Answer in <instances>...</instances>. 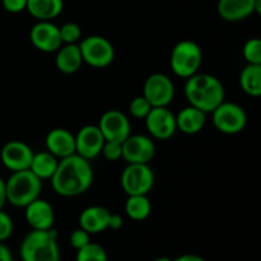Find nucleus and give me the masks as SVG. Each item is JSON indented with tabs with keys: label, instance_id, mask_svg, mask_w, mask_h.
Segmentation results:
<instances>
[{
	"label": "nucleus",
	"instance_id": "nucleus-1",
	"mask_svg": "<svg viewBox=\"0 0 261 261\" xmlns=\"http://www.w3.org/2000/svg\"><path fill=\"white\" fill-rule=\"evenodd\" d=\"M94 172L91 161L78 154L59 160L58 168L51 177L54 193L63 198H75L86 194L92 188Z\"/></svg>",
	"mask_w": 261,
	"mask_h": 261
},
{
	"label": "nucleus",
	"instance_id": "nucleus-2",
	"mask_svg": "<svg viewBox=\"0 0 261 261\" xmlns=\"http://www.w3.org/2000/svg\"><path fill=\"white\" fill-rule=\"evenodd\" d=\"M184 94L190 106L211 114L226 99V91L221 79L208 73H196L186 79Z\"/></svg>",
	"mask_w": 261,
	"mask_h": 261
},
{
	"label": "nucleus",
	"instance_id": "nucleus-3",
	"mask_svg": "<svg viewBox=\"0 0 261 261\" xmlns=\"http://www.w3.org/2000/svg\"><path fill=\"white\" fill-rule=\"evenodd\" d=\"M19 255L22 261H60L58 232L31 229L20 242Z\"/></svg>",
	"mask_w": 261,
	"mask_h": 261
},
{
	"label": "nucleus",
	"instance_id": "nucleus-4",
	"mask_svg": "<svg viewBox=\"0 0 261 261\" xmlns=\"http://www.w3.org/2000/svg\"><path fill=\"white\" fill-rule=\"evenodd\" d=\"M7 203L15 208H25L30 203L40 198L42 181L30 170L17 171L5 181Z\"/></svg>",
	"mask_w": 261,
	"mask_h": 261
},
{
	"label": "nucleus",
	"instance_id": "nucleus-5",
	"mask_svg": "<svg viewBox=\"0 0 261 261\" xmlns=\"http://www.w3.org/2000/svg\"><path fill=\"white\" fill-rule=\"evenodd\" d=\"M203 64V50L195 41L182 40L173 46L170 55V66L176 76L188 79L199 73Z\"/></svg>",
	"mask_w": 261,
	"mask_h": 261
},
{
	"label": "nucleus",
	"instance_id": "nucleus-6",
	"mask_svg": "<svg viewBox=\"0 0 261 261\" xmlns=\"http://www.w3.org/2000/svg\"><path fill=\"white\" fill-rule=\"evenodd\" d=\"M83 63L94 69H105L115 60V47L109 38L91 35L78 42Z\"/></svg>",
	"mask_w": 261,
	"mask_h": 261
},
{
	"label": "nucleus",
	"instance_id": "nucleus-7",
	"mask_svg": "<svg viewBox=\"0 0 261 261\" xmlns=\"http://www.w3.org/2000/svg\"><path fill=\"white\" fill-rule=\"evenodd\" d=\"M211 115L214 127L222 134L237 135L244 132L247 125V114L244 107L226 99Z\"/></svg>",
	"mask_w": 261,
	"mask_h": 261
},
{
	"label": "nucleus",
	"instance_id": "nucleus-8",
	"mask_svg": "<svg viewBox=\"0 0 261 261\" xmlns=\"http://www.w3.org/2000/svg\"><path fill=\"white\" fill-rule=\"evenodd\" d=\"M155 176L149 165L127 163L120 175L122 191L129 195H148L154 186Z\"/></svg>",
	"mask_w": 261,
	"mask_h": 261
},
{
	"label": "nucleus",
	"instance_id": "nucleus-9",
	"mask_svg": "<svg viewBox=\"0 0 261 261\" xmlns=\"http://www.w3.org/2000/svg\"><path fill=\"white\" fill-rule=\"evenodd\" d=\"M175 84L163 73H153L143 84V96L152 107H168L175 98Z\"/></svg>",
	"mask_w": 261,
	"mask_h": 261
},
{
	"label": "nucleus",
	"instance_id": "nucleus-10",
	"mask_svg": "<svg viewBox=\"0 0 261 261\" xmlns=\"http://www.w3.org/2000/svg\"><path fill=\"white\" fill-rule=\"evenodd\" d=\"M144 122L149 137L155 140H170L177 132L176 116L168 107H152Z\"/></svg>",
	"mask_w": 261,
	"mask_h": 261
},
{
	"label": "nucleus",
	"instance_id": "nucleus-11",
	"mask_svg": "<svg viewBox=\"0 0 261 261\" xmlns=\"http://www.w3.org/2000/svg\"><path fill=\"white\" fill-rule=\"evenodd\" d=\"M121 147L122 160L126 163L149 165L157 152L154 139L143 134H130L121 143Z\"/></svg>",
	"mask_w": 261,
	"mask_h": 261
},
{
	"label": "nucleus",
	"instance_id": "nucleus-12",
	"mask_svg": "<svg viewBox=\"0 0 261 261\" xmlns=\"http://www.w3.org/2000/svg\"><path fill=\"white\" fill-rule=\"evenodd\" d=\"M30 40L36 50L45 54L56 53L63 45L59 25L53 20H37L30 31Z\"/></svg>",
	"mask_w": 261,
	"mask_h": 261
},
{
	"label": "nucleus",
	"instance_id": "nucleus-13",
	"mask_svg": "<svg viewBox=\"0 0 261 261\" xmlns=\"http://www.w3.org/2000/svg\"><path fill=\"white\" fill-rule=\"evenodd\" d=\"M97 126L105 140L122 143L132 134V124L126 115L119 110H107L99 117Z\"/></svg>",
	"mask_w": 261,
	"mask_h": 261
},
{
	"label": "nucleus",
	"instance_id": "nucleus-14",
	"mask_svg": "<svg viewBox=\"0 0 261 261\" xmlns=\"http://www.w3.org/2000/svg\"><path fill=\"white\" fill-rule=\"evenodd\" d=\"M33 153L35 152L27 143L22 140H10L3 145L0 150V161L10 172L24 171L30 168Z\"/></svg>",
	"mask_w": 261,
	"mask_h": 261
},
{
	"label": "nucleus",
	"instance_id": "nucleus-15",
	"mask_svg": "<svg viewBox=\"0 0 261 261\" xmlns=\"http://www.w3.org/2000/svg\"><path fill=\"white\" fill-rule=\"evenodd\" d=\"M74 135H75V154L88 161L101 155L102 147L106 140L97 125H84Z\"/></svg>",
	"mask_w": 261,
	"mask_h": 261
},
{
	"label": "nucleus",
	"instance_id": "nucleus-16",
	"mask_svg": "<svg viewBox=\"0 0 261 261\" xmlns=\"http://www.w3.org/2000/svg\"><path fill=\"white\" fill-rule=\"evenodd\" d=\"M217 13L226 22H241L261 13V0H218Z\"/></svg>",
	"mask_w": 261,
	"mask_h": 261
},
{
	"label": "nucleus",
	"instance_id": "nucleus-17",
	"mask_svg": "<svg viewBox=\"0 0 261 261\" xmlns=\"http://www.w3.org/2000/svg\"><path fill=\"white\" fill-rule=\"evenodd\" d=\"M24 217L32 229L45 231L54 228L55 211L53 205L45 199L37 198L24 208Z\"/></svg>",
	"mask_w": 261,
	"mask_h": 261
},
{
	"label": "nucleus",
	"instance_id": "nucleus-18",
	"mask_svg": "<svg viewBox=\"0 0 261 261\" xmlns=\"http://www.w3.org/2000/svg\"><path fill=\"white\" fill-rule=\"evenodd\" d=\"M46 150L58 160L75 154V135L64 127H55L47 133L45 138Z\"/></svg>",
	"mask_w": 261,
	"mask_h": 261
},
{
	"label": "nucleus",
	"instance_id": "nucleus-19",
	"mask_svg": "<svg viewBox=\"0 0 261 261\" xmlns=\"http://www.w3.org/2000/svg\"><path fill=\"white\" fill-rule=\"evenodd\" d=\"M111 212L101 205L87 206L79 214V227L89 234L102 233L109 229V219Z\"/></svg>",
	"mask_w": 261,
	"mask_h": 261
},
{
	"label": "nucleus",
	"instance_id": "nucleus-20",
	"mask_svg": "<svg viewBox=\"0 0 261 261\" xmlns=\"http://www.w3.org/2000/svg\"><path fill=\"white\" fill-rule=\"evenodd\" d=\"M206 115L208 114L190 105L184 107L177 115H175L177 132L186 135L199 134L206 124Z\"/></svg>",
	"mask_w": 261,
	"mask_h": 261
},
{
	"label": "nucleus",
	"instance_id": "nucleus-21",
	"mask_svg": "<svg viewBox=\"0 0 261 261\" xmlns=\"http://www.w3.org/2000/svg\"><path fill=\"white\" fill-rule=\"evenodd\" d=\"M55 66L60 73L71 75L79 71L83 65L81 50L78 43H70V45H61V47L56 51Z\"/></svg>",
	"mask_w": 261,
	"mask_h": 261
},
{
	"label": "nucleus",
	"instance_id": "nucleus-22",
	"mask_svg": "<svg viewBox=\"0 0 261 261\" xmlns=\"http://www.w3.org/2000/svg\"><path fill=\"white\" fill-rule=\"evenodd\" d=\"M25 10L37 20H54L63 13L64 0H27Z\"/></svg>",
	"mask_w": 261,
	"mask_h": 261
},
{
	"label": "nucleus",
	"instance_id": "nucleus-23",
	"mask_svg": "<svg viewBox=\"0 0 261 261\" xmlns=\"http://www.w3.org/2000/svg\"><path fill=\"white\" fill-rule=\"evenodd\" d=\"M59 160L54 154H51L48 150H42V152L33 153L32 161L28 170L35 173L41 181L51 180V177L55 173L58 168Z\"/></svg>",
	"mask_w": 261,
	"mask_h": 261
},
{
	"label": "nucleus",
	"instance_id": "nucleus-24",
	"mask_svg": "<svg viewBox=\"0 0 261 261\" xmlns=\"http://www.w3.org/2000/svg\"><path fill=\"white\" fill-rule=\"evenodd\" d=\"M240 87L250 97L261 96V65L246 64L240 73Z\"/></svg>",
	"mask_w": 261,
	"mask_h": 261
},
{
	"label": "nucleus",
	"instance_id": "nucleus-25",
	"mask_svg": "<svg viewBox=\"0 0 261 261\" xmlns=\"http://www.w3.org/2000/svg\"><path fill=\"white\" fill-rule=\"evenodd\" d=\"M125 214L132 221L143 222L152 213V203L148 195H129L125 201Z\"/></svg>",
	"mask_w": 261,
	"mask_h": 261
},
{
	"label": "nucleus",
	"instance_id": "nucleus-26",
	"mask_svg": "<svg viewBox=\"0 0 261 261\" xmlns=\"http://www.w3.org/2000/svg\"><path fill=\"white\" fill-rule=\"evenodd\" d=\"M75 261H109V255L101 245L91 241L81 250H76Z\"/></svg>",
	"mask_w": 261,
	"mask_h": 261
},
{
	"label": "nucleus",
	"instance_id": "nucleus-27",
	"mask_svg": "<svg viewBox=\"0 0 261 261\" xmlns=\"http://www.w3.org/2000/svg\"><path fill=\"white\" fill-rule=\"evenodd\" d=\"M242 55L247 64L261 65V40L257 37L250 38L242 47Z\"/></svg>",
	"mask_w": 261,
	"mask_h": 261
},
{
	"label": "nucleus",
	"instance_id": "nucleus-28",
	"mask_svg": "<svg viewBox=\"0 0 261 261\" xmlns=\"http://www.w3.org/2000/svg\"><path fill=\"white\" fill-rule=\"evenodd\" d=\"M63 45L78 43L82 40V28L78 23L68 22L59 27Z\"/></svg>",
	"mask_w": 261,
	"mask_h": 261
},
{
	"label": "nucleus",
	"instance_id": "nucleus-29",
	"mask_svg": "<svg viewBox=\"0 0 261 261\" xmlns=\"http://www.w3.org/2000/svg\"><path fill=\"white\" fill-rule=\"evenodd\" d=\"M150 109H152V106H150L149 102L144 98L143 94L134 97L129 103V114L132 115V117H134V119L144 120L145 116L149 114Z\"/></svg>",
	"mask_w": 261,
	"mask_h": 261
},
{
	"label": "nucleus",
	"instance_id": "nucleus-30",
	"mask_svg": "<svg viewBox=\"0 0 261 261\" xmlns=\"http://www.w3.org/2000/svg\"><path fill=\"white\" fill-rule=\"evenodd\" d=\"M101 154L103 155L105 160L109 161V162H116V161L122 160L121 143L106 140L103 147H102Z\"/></svg>",
	"mask_w": 261,
	"mask_h": 261
},
{
	"label": "nucleus",
	"instance_id": "nucleus-31",
	"mask_svg": "<svg viewBox=\"0 0 261 261\" xmlns=\"http://www.w3.org/2000/svg\"><path fill=\"white\" fill-rule=\"evenodd\" d=\"M13 231H14V223H13L12 217L2 209L0 211V242L9 240Z\"/></svg>",
	"mask_w": 261,
	"mask_h": 261
},
{
	"label": "nucleus",
	"instance_id": "nucleus-32",
	"mask_svg": "<svg viewBox=\"0 0 261 261\" xmlns=\"http://www.w3.org/2000/svg\"><path fill=\"white\" fill-rule=\"evenodd\" d=\"M69 241H70L71 247L74 250H81L82 247H84L86 245H88L91 242V234L79 227V228L74 229L71 232L70 237H69Z\"/></svg>",
	"mask_w": 261,
	"mask_h": 261
},
{
	"label": "nucleus",
	"instance_id": "nucleus-33",
	"mask_svg": "<svg viewBox=\"0 0 261 261\" xmlns=\"http://www.w3.org/2000/svg\"><path fill=\"white\" fill-rule=\"evenodd\" d=\"M2 5L8 13L18 14L24 12L27 8V0H2Z\"/></svg>",
	"mask_w": 261,
	"mask_h": 261
},
{
	"label": "nucleus",
	"instance_id": "nucleus-34",
	"mask_svg": "<svg viewBox=\"0 0 261 261\" xmlns=\"http://www.w3.org/2000/svg\"><path fill=\"white\" fill-rule=\"evenodd\" d=\"M122 226H124V218H122V216L116 213H111L109 219V229L117 231V229H121Z\"/></svg>",
	"mask_w": 261,
	"mask_h": 261
},
{
	"label": "nucleus",
	"instance_id": "nucleus-35",
	"mask_svg": "<svg viewBox=\"0 0 261 261\" xmlns=\"http://www.w3.org/2000/svg\"><path fill=\"white\" fill-rule=\"evenodd\" d=\"M0 261H14L12 251L4 242H0Z\"/></svg>",
	"mask_w": 261,
	"mask_h": 261
},
{
	"label": "nucleus",
	"instance_id": "nucleus-36",
	"mask_svg": "<svg viewBox=\"0 0 261 261\" xmlns=\"http://www.w3.org/2000/svg\"><path fill=\"white\" fill-rule=\"evenodd\" d=\"M7 204V191H5V180L0 177V211Z\"/></svg>",
	"mask_w": 261,
	"mask_h": 261
},
{
	"label": "nucleus",
	"instance_id": "nucleus-37",
	"mask_svg": "<svg viewBox=\"0 0 261 261\" xmlns=\"http://www.w3.org/2000/svg\"><path fill=\"white\" fill-rule=\"evenodd\" d=\"M173 261H205V259H204V257H201L200 255L185 254V255H181V256L176 257Z\"/></svg>",
	"mask_w": 261,
	"mask_h": 261
},
{
	"label": "nucleus",
	"instance_id": "nucleus-38",
	"mask_svg": "<svg viewBox=\"0 0 261 261\" xmlns=\"http://www.w3.org/2000/svg\"><path fill=\"white\" fill-rule=\"evenodd\" d=\"M153 261H173V260L170 259V257L162 256V257H157V259H154Z\"/></svg>",
	"mask_w": 261,
	"mask_h": 261
}]
</instances>
